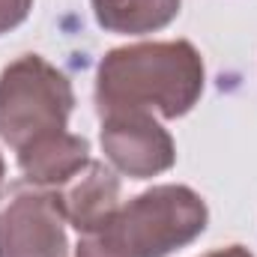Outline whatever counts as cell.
Returning a JSON list of instances; mask_svg holds the SVG:
<instances>
[{"label":"cell","mask_w":257,"mask_h":257,"mask_svg":"<svg viewBox=\"0 0 257 257\" xmlns=\"http://www.w3.org/2000/svg\"><path fill=\"white\" fill-rule=\"evenodd\" d=\"M90 3L99 27L123 36H144L168 27L183 6V0H90Z\"/></svg>","instance_id":"ba28073f"},{"label":"cell","mask_w":257,"mask_h":257,"mask_svg":"<svg viewBox=\"0 0 257 257\" xmlns=\"http://www.w3.org/2000/svg\"><path fill=\"white\" fill-rule=\"evenodd\" d=\"M72 108V81L45 57L21 54L0 72V141L15 153L36 138L63 132Z\"/></svg>","instance_id":"3957f363"},{"label":"cell","mask_w":257,"mask_h":257,"mask_svg":"<svg viewBox=\"0 0 257 257\" xmlns=\"http://www.w3.org/2000/svg\"><path fill=\"white\" fill-rule=\"evenodd\" d=\"M3 174H6V165H3V159H0V189H3Z\"/></svg>","instance_id":"8fae6325"},{"label":"cell","mask_w":257,"mask_h":257,"mask_svg":"<svg viewBox=\"0 0 257 257\" xmlns=\"http://www.w3.org/2000/svg\"><path fill=\"white\" fill-rule=\"evenodd\" d=\"M209 209L203 197L180 183L153 186L128 203H120L114 218L81 233L75 257H168L206 230Z\"/></svg>","instance_id":"7a4b0ae2"},{"label":"cell","mask_w":257,"mask_h":257,"mask_svg":"<svg viewBox=\"0 0 257 257\" xmlns=\"http://www.w3.org/2000/svg\"><path fill=\"white\" fill-rule=\"evenodd\" d=\"M206 87L203 57L189 39L111 48L96 69V111H141L162 120L186 117Z\"/></svg>","instance_id":"6da1fadb"},{"label":"cell","mask_w":257,"mask_h":257,"mask_svg":"<svg viewBox=\"0 0 257 257\" xmlns=\"http://www.w3.org/2000/svg\"><path fill=\"white\" fill-rule=\"evenodd\" d=\"M0 257H69L66 218L54 189L27 180L0 189Z\"/></svg>","instance_id":"277c9868"},{"label":"cell","mask_w":257,"mask_h":257,"mask_svg":"<svg viewBox=\"0 0 257 257\" xmlns=\"http://www.w3.org/2000/svg\"><path fill=\"white\" fill-rule=\"evenodd\" d=\"M33 0H0V36L27 21Z\"/></svg>","instance_id":"9c48e42d"},{"label":"cell","mask_w":257,"mask_h":257,"mask_svg":"<svg viewBox=\"0 0 257 257\" xmlns=\"http://www.w3.org/2000/svg\"><path fill=\"white\" fill-rule=\"evenodd\" d=\"M99 141L111 168L132 180L159 177L171 171L177 162V144L171 132L153 114H141V111L102 114Z\"/></svg>","instance_id":"5b68a950"},{"label":"cell","mask_w":257,"mask_h":257,"mask_svg":"<svg viewBox=\"0 0 257 257\" xmlns=\"http://www.w3.org/2000/svg\"><path fill=\"white\" fill-rule=\"evenodd\" d=\"M200 257H254L245 245H224V248H215V251H206Z\"/></svg>","instance_id":"30bf717a"},{"label":"cell","mask_w":257,"mask_h":257,"mask_svg":"<svg viewBox=\"0 0 257 257\" xmlns=\"http://www.w3.org/2000/svg\"><path fill=\"white\" fill-rule=\"evenodd\" d=\"M90 162V141L72 132H51L18 150V168L27 183L42 189L63 186Z\"/></svg>","instance_id":"52a82bcc"},{"label":"cell","mask_w":257,"mask_h":257,"mask_svg":"<svg viewBox=\"0 0 257 257\" xmlns=\"http://www.w3.org/2000/svg\"><path fill=\"white\" fill-rule=\"evenodd\" d=\"M66 224L78 233H93L105 227L120 209V177L111 165L90 159L78 174L54 189Z\"/></svg>","instance_id":"8992f818"}]
</instances>
